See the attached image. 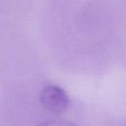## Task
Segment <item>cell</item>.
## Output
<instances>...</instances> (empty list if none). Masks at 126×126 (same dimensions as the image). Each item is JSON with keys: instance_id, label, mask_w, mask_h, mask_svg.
<instances>
[{"instance_id": "cell-1", "label": "cell", "mask_w": 126, "mask_h": 126, "mask_svg": "<svg viewBox=\"0 0 126 126\" xmlns=\"http://www.w3.org/2000/svg\"><path fill=\"white\" fill-rule=\"evenodd\" d=\"M40 103L44 109L53 114H62L70 105L68 95L56 85H47L42 90Z\"/></svg>"}, {"instance_id": "cell-2", "label": "cell", "mask_w": 126, "mask_h": 126, "mask_svg": "<svg viewBox=\"0 0 126 126\" xmlns=\"http://www.w3.org/2000/svg\"><path fill=\"white\" fill-rule=\"evenodd\" d=\"M38 126H77L72 123L67 122H45L39 124Z\"/></svg>"}]
</instances>
